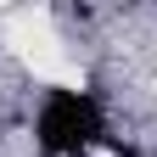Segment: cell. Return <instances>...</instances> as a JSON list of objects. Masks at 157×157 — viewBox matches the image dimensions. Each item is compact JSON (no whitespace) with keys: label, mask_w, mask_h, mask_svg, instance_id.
Listing matches in <instances>:
<instances>
[{"label":"cell","mask_w":157,"mask_h":157,"mask_svg":"<svg viewBox=\"0 0 157 157\" xmlns=\"http://www.w3.org/2000/svg\"><path fill=\"white\" fill-rule=\"evenodd\" d=\"M34 135L51 157H84L101 146V101L84 90H51L39 101V118H34Z\"/></svg>","instance_id":"cell-1"}]
</instances>
